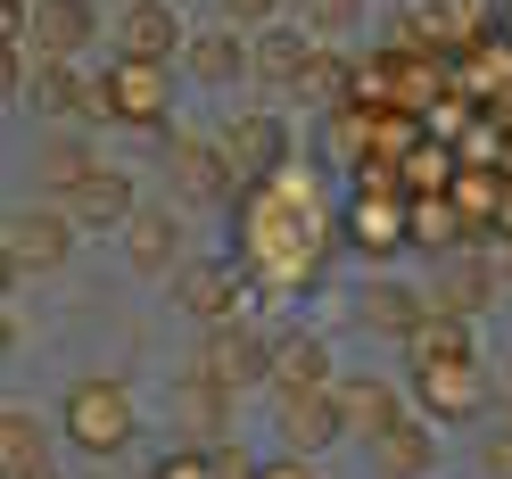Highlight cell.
Here are the masks:
<instances>
[{"mask_svg":"<svg viewBox=\"0 0 512 479\" xmlns=\"http://www.w3.org/2000/svg\"><path fill=\"white\" fill-rule=\"evenodd\" d=\"M58 438L83 446V455H100V463L124 455V446H133V397H124V380H108V372L75 380L67 405H58Z\"/></svg>","mask_w":512,"mask_h":479,"instance_id":"obj_1","label":"cell"},{"mask_svg":"<svg viewBox=\"0 0 512 479\" xmlns=\"http://www.w3.org/2000/svg\"><path fill=\"white\" fill-rule=\"evenodd\" d=\"M223 166H232V182H281V166H290V124H281L273 108H248L215 133Z\"/></svg>","mask_w":512,"mask_h":479,"instance_id":"obj_2","label":"cell"},{"mask_svg":"<svg viewBox=\"0 0 512 479\" xmlns=\"http://www.w3.org/2000/svg\"><path fill=\"white\" fill-rule=\"evenodd\" d=\"M182 42H190V25H182L174 0H124L116 9V58L124 67H174Z\"/></svg>","mask_w":512,"mask_h":479,"instance_id":"obj_3","label":"cell"},{"mask_svg":"<svg viewBox=\"0 0 512 479\" xmlns=\"http://www.w3.org/2000/svg\"><path fill=\"white\" fill-rule=\"evenodd\" d=\"M190 372H199V380H215L223 397H240V389H256V380L273 372V339H265V331H248V323H215Z\"/></svg>","mask_w":512,"mask_h":479,"instance_id":"obj_4","label":"cell"},{"mask_svg":"<svg viewBox=\"0 0 512 479\" xmlns=\"http://www.w3.org/2000/svg\"><path fill=\"white\" fill-rule=\"evenodd\" d=\"M133 207H141V190H133V174H124V166H91L75 190H58V215H67L75 232H124Z\"/></svg>","mask_w":512,"mask_h":479,"instance_id":"obj_5","label":"cell"},{"mask_svg":"<svg viewBox=\"0 0 512 479\" xmlns=\"http://www.w3.org/2000/svg\"><path fill=\"white\" fill-rule=\"evenodd\" d=\"M25 100H34V116H50V133L58 124H108L100 83H91L83 67H58V58H42V67L25 75Z\"/></svg>","mask_w":512,"mask_h":479,"instance_id":"obj_6","label":"cell"},{"mask_svg":"<svg viewBox=\"0 0 512 479\" xmlns=\"http://www.w3.org/2000/svg\"><path fill=\"white\" fill-rule=\"evenodd\" d=\"M413 389H422V422L446 413V422H479V405L496 397V380H479L471 356H438V364H413Z\"/></svg>","mask_w":512,"mask_h":479,"instance_id":"obj_7","label":"cell"},{"mask_svg":"<svg viewBox=\"0 0 512 479\" xmlns=\"http://www.w3.org/2000/svg\"><path fill=\"white\" fill-rule=\"evenodd\" d=\"M124 265H133L141 281H174L190 257H182V207H133V223H124Z\"/></svg>","mask_w":512,"mask_h":479,"instance_id":"obj_8","label":"cell"},{"mask_svg":"<svg viewBox=\"0 0 512 479\" xmlns=\"http://www.w3.org/2000/svg\"><path fill=\"white\" fill-rule=\"evenodd\" d=\"M0 248L17 257V273H58L75 257V223L58 207H17L9 223H0Z\"/></svg>","mask_w":512,"mask_h":479,"instance_id":"obj_9","label":"cell"},{"mask_svg":"<svg viewBox=\"0 0 512 479\" xmlns=\"http://www.w3.org/2000/svg\"><path fill=\"white\" fill-rule=\"evenodd\" d=\"M314 58H323V50H314L290 17L265 25V34H248V75L265 83V91H306L314 83Z\"/></svg>","mask_w":512,"mask_h":479,"instance_id":"obj_10","label":"cell"},{"mask_svg":"<svg viewBox=\"0 0 512 479\" xmlns=\"http://www.w3.org/2000/svg\"><path fill=\"white\" fill-rule=\"evenodd\" d=\"M25 42L58 67H75V58L100 42V0H34V25H25Z\"/></svg>","mask_w":512,"mask_h":479,"instance_id":"obj_11","label":"cell"},{"mask_svg":"<svg viewBox=\"0 0 512 479\" xmlns=\"http://www.w3.org/2000/svg\"><path fill=\"white\" fill-rule=\"evenodd\" d=\"M100 100H108L116 124L157 133V124H166V108H174V67H124V58H116V75L100 83Z\"/></svg>","mask_w":512,"mask_h":479,"instance_id":"obj_12","label":"cell"},{"mask_svg":"<svg viewBox=\"0 0 512 479\" xmlns=\"http://www.w3.org/2000/svg\"><path fill=\"white\" fill-rule=\"evenodd\" d=\"M166 174H174V207H223V199H232V166H223V149L215 141H174L166 149Z\"/></svg>","mask_w":512,"mask_h":479,"instance_id":"obj_13","label":"cell"},{"mask_svg":"<svg viewBox=\"0 0 512 479\" xmlns=\"http://www.w3.org/2000/svg\"><path fill=\"white\" fill-rule=\"evenodd\" d=\"M364 446H372V471L380 479H430L438 471V430L422 422V413H397V422L380 438H364Z\"/></svg>","mask_w":512,"mask_h":479,"instance_id":"obj_14","label":"cell"},{"mask_svg":"<svg viewBox=\"0 0 512 479\" xmlns=\"http://www.w3.org/2000/svg\"><path fill=\"white\" fill-rule=\"evenodd\" d=\"M347 422H339V389H314V397H281V446L298 463H314L323 446H339Z\"/></svg>","mask_w":512,"mask_h":479,"instance_id":"obj_15","label":"cell"},{"mask_svg":"<svg viewBox=\"0 0 512 479\" xmlns=\"http://www.w3.org/2000/svg\"><path fill=\"white\" fill-rule=\"evenodd\" d=\"M265 389H273V405H281V397H314V389H331V347L314 339V331L273 339V372H265Z\"/></svg>","mask_w":512,"mask_h":479,"instance_id":"obj_16","label":"cell"},{"mask_svg":"<svg viewBox=\"0 0 512 479\" xmlns=\"http://www.w3.org/2000/svg\"><path fill=\"white\" fill-rule=\"evenodd\" d=\"M182 67H190V83L232 91L248 75V34H232V25H199V34L182 42Z\"/></svg>","mask_w":512,"mask_h":479,"instance_id":"obj_17","label":"cell"},{"mask_svg":"<svg viewBox=\"0 0 512 479\" xmlns=\"http://www.w3.org/2000/svg\"><path fill=\"white\" fill-rule=\"evenodd\" d=\"M356 323L364 331H389V339H413V331H422L430 323V298L422 290H405V281H364V290H356Z\"/></svg>","mask_w":512,"mask_h":479,"instance_id":"obj_18","label":"cell"},{"mask_svg":"<svg viewBox=\"0 0 512 479\" xmlns=\"http://www.w3.org/2000/svg\"><path fill=\"white\" fill-rule=\"evenodd\" d=\"M331 389H339V422H347V438H380V430H389L397 413H405V397H397V389H389V380H380V372L331 380Z\"/></svg>","mask_w":512,"mask_h":479,"instance_id":"obj_19","label":"cell"},{"mask_svg":"<svg viewBox=\"0 0 512 479\" xmlns=\"http://www.w3.org/2000/svg\"><path fill=\"white\" fill-rule=\"evenodd\" d=\"M0 479H50V422L9 405L0 413Z\"/></svg>","mask_w":512,"mask_h":479,"instance_id":"obj_20","label":"cell"},{"mask_svg":"<svg viewBox=\"0 0 512 479\" xmlns=\"http://www.w3.org/2000/svg\"><path fill=\"white\" fill-rule=\"evenodd\" d=\"M364 17H372V0H290V25H298L314 50L356 42V34H364Z\"/></svg>","mask_w":512,"mask_h":479,"instance_id":"obj_21","label":"cell"},{"mask_svg":"<svg viewBox=\"0 0 512 479\" xmlns=\"http://www.w3.org/2000/svg\"><path fill=\"white\" fill-rule=\"evenodd\" d=\"M174 298H182V314H199L207 331H215V323H232V306H240L232 265H182V273H174Z\"/></svg>","mask_w":512,"mask_h":479,"instance_id":"obj_22","label":"cell"},{"mask_svg":"<svg viewBox=\"0 0 512 479\" xmlns=\"http://www.w3.org/2000/svg\"><path fill=\"white\" fill-rule=\"evenodd\" d=\"M496 298V265H479V257H455V265H438V290H430V314H479Z\"/></svg>","mask_w":512,"mask_h":479,"instance_id":"obj_23","label":"cell"},{"mask_svg":"<svg viewBox=\"0 0 512 479\" xmlns=\"http://www.w3.org/2000/svg\"><path fill=\"white\" fill-rule=\"evenodd\" d=\"M34 166H42V182H50V190H75L91 166H100V149H91L75 124H58V133L42 141V157H34Z\"/></svg>","mask_w":512,"mask_h":479,"instance_id":"obj_24","label":"cell"},{"mask_svg":"<svg viewBox=\"0 0 512 479\" xmlns=\"http://www.w3.org/2000/svg\"><path fill=\"white\" fill-rule=\"evenodd\" d=\"M356 248H372V257H389V248H405V215H397V207H380L372 190L356 199Z\"/></svg>","mask_w":512,"mask_h":479,"instance_id":"obj_25","label":"cell"},{"mask_svg":"<svg viewBox=\"0 0 512 479\" xmlns=\"http://www.w3.org/2000/svg\"><path fill=\"white\" fill-rule=\"evenodd\" d=\"M405 347H413V364H438V356H471V331L455 323V314H430V323L413 331Z\"/></svg>","mask_w":512,"mask_h":479,"instance_id":"obj_26","label":"cell"},{"mask_svg":"<svg viewBox=\"0 0 512 479\" xmlns=\"http://www.w3.org/2000/svg\"><path fill=\"white\" fill-rule=\"evenodd\" d=\"M215 9H223V25H232V34H265V25L290 17V0H215Z\"/></svg>","mask_w":512,"mask_h":479,"instance_id":"obj_27","label":"cell"},{"mask_svg":"<svg viewBox=\"0 0 512 479\" xmlns=\"http://www.w3.org/2000/svg\"><path fill=\"white\" fill-rule=\"evenodd\" d=\"M479 471H488V479H512V422H496L488 438H479Z\"/></svg>","mask_w":512,"mask_h":479,"instance_id":"obj_28","label":"cell"},{"mask_svg":"<svg viewBox=\"0 0 512 479\" xmlns=\"http://www.w3.org/2000/svg\"><path fill=\"white\" fill-rule=\"evenodd\" d=\"M25 75H34V67H25V50L0 42V108H17V100H25Z\"/></svg>","mask_w":512,"mask_h":479,"instance_id":"obj_29","label":"cell"},{"mask_svg":"<svg viewBox=\"0 0 512 479\" xmlns=\"http://www.w3.org/2000/svg\"><path fill=\"white\" fill-rule=\"evenodd\" d=\"M25 25H34V0H0V42H25Z\"/></svg>","mask_w":512,"mask_h":479,"instance_id":"obj_30","label":"cell"},{"mask_svg":"<svg viewBox=\"0 0 512 479\" xmlns=\"http://www.w3.org/2000/svg\"><path fill=\"white\" fill-rule=\"evenodd\" d=\"M207 463H215V479H256V463L240 455V446H207Z\"/></svg>","mask_w":512,"mask_h":479,"instance_id":"obj_31","label":"cell"},{"mask_svg":"<svg viewBox=\"0 0 512 479\" xmlns=\"http://www.w3.org/2000/svg\"><path fill=\"white\" fill-rule=\"evenodd\" d=\"M256 479H314V471H306L298 455H281V463H265V471H256Z\"/></svg>","mask_w":512,"mask_h":479,"instance_id":"obj_32","label":"cell"},{"mask_svg":"<svg viewBox=\"0 0 512 479\" xmlns=\"http://www.w3.org/2000/svg\"><path fill=\"white\" fill-rule=\"evenodd\" d=\"M9 356H17V314L0 306V364H9Z\"/></svg>","mask_w":512,"mask_h":479,"instance_id":"obj_33","label":"cell"},{"mask_svg":"<svg viewBox=\"0 0 512 479\" xmlns=\"http://www.w3.org/2000/svg\"><path fill=\"white\" fill-rule=\"evenodd\" d=\"M496 405H504V422H512V356L496 364Z\"/></svg>","mask_w":512,"mask_h":479,"instance_id":"obj_34","label":"cell"},{"mask_svg":"<svg viewBox=\"0 0 512 479\" xmlns=\"http://www.w3.org/2000/svg\"><path fill=\"white\" fill-rule=\"evenodd\" d=\"M17 281H25V273H17V257L0 248V306H9V290H17Z\"/></svg>","mask_w":512,"mask_h":479,"instance_id":"obj_35","label":"cell"},{"mask_svg":"<svg viewBox=\"0 0 512 479\" xmlns=\"http://www.w3.org/2000/svg\"><path fill=\"white\" fill-rule=\"evenodd\" d=\"M50 479H58V471H50Z\"/></svg>","mask_w":512,"mask_h":479,"instance_id":"obj_36","label":"cell"}]
</instances>
